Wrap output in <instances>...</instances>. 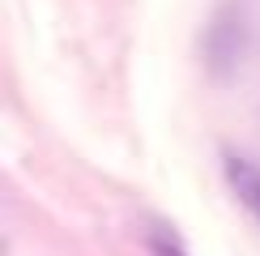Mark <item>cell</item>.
Here are the masks:
<instances>
[{
	"label": "cell",
	"instance_id": "2",
	"mask_svg": "<svg viewBox=\"0 0 260 256\" xmlns=\"http://www.w3.org/2000/svg\"><path fill=\"white\" fill-rule=\"evenodd\" d=\"M149 243L158 248V256H183V248L171 239V231H149Z\"/></svg>",
	"mask_w": 260,
	"mask_h": 256
},
{
	"label": "cell",
	"instance_id": "1",
	"mask_svg": "<svg viewBox=\"0 0 260 256\" xmlns=\"http://www.w3.org/2000/svg\"><path fill=\"white\" fill-rule=\"evenodd\" d=\"M226 184H231L235 201L247 209V218L260 227V167L247 158H226Z\"/></svg>",
	"mask_w": 260,
	"mask_h": 256
}]
</instances>
